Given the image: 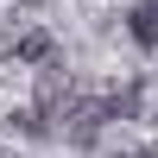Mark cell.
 I'll use <instances>...</instances> for the list:
<instances>
[{"label":"cell","mask_w":158,"mask_h":158,"mask_svg":"<svg viewBox=\"0 0 158 158\" xmlns=\"http://www.w3.org/2000/svg\"><path fill=\"white\" fill-rule=\"evenodd\" d=\"M127 158H152V146H133V152H127Z\"/></svg>","instance_id":"cell-4"},{"label":"cell","mask_w":158,"mask_h":158,"mask_svg":"<svg viewBox=\"0 0 158 158\" xmlns=\"http://www.w3.org/2000/svg\"><path fill=\"white\" fill-rule=\"evenodd\" d=\"M127 32H133L139 51H158V0H139V6L127 13Z\"/></svg>","instance_id":"cell-1"},{"label":"cell","mask_w":158,"mask_h":158,"mask_svg":"<svg viewBox=\"0 0 158 158\" xmlns=\"http://www.w3.org/2000/svg\"><path fill=\"white\" fill-rule=\"evenodd\" d=\"M139 95H146L139 82H127V89H114V95L101 101V108H108V120H133V114H139Z\"/></svg>","instance_id":"cell-2"},{"label":"cell","mask_w":158,"mask_h":158,"mask_svg":"<svg viewBox=\"0 0 158 158\" xmlns=\"http://www.w3.org/2000/svg\"><path fill=\"white\" fill-rule=\"evenodd\" d=\"M51 57H57L51 32H25V38H19V63H51Z\"/></svg>","instance_id":"cell-3"}]
</instances>
